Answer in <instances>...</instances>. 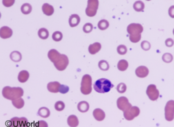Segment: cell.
I'll return each mask as SVG.
<instances>
[{
  "label": "cell",
  "instance_id": "obj_1",
  "mask_svg": "<svg viewBox=\"0 0 174 127\" xmlns=\"http://www.w3.org/2000/svg\"><path fill=\"white\" fill-rule=\"evenodd\" d=\"M48 58L53 62L56 68L59 71L65 70L69 64L68 57L64 54H61L55 49H52L48 52Z\"/></svg>",
  "mask_w": 174,
  "mask_h": 127
},
{
  "label": "cell",
  "instance_id": "obj_2",
  "mask_svg": "<svg viewBox=\"0 0 174 127\" xmlns=\"http://www.w3.org/2000/svg\"><path fill=\"white\" fill-rule=\"evenodd\" d=\"M24 90L21 87H11L8 86L5 87L3 89V96L6 99L15 100L22 97L24 95Z\"/></svg>",
  "mask_w": 174,
  "mask_h": 127
},
{
  "label": "cell",
  "instance_id": "obj_3",
  "mask_svg": "<svg viewBox=\"0 0 174 127\" xmlns=\"http://www.w3.org/2000/svg\"><path fill=\"white\" fill-rule=\"evenodd\" d=\"M94 90L97 92L101 94L108 92L114 87L110 80L106 78H101L95 82L94 85Z\"/></svg>",
  "mask_w": 174,
  "mask_h": 127
},
{
  "label": "cell",
  "instance_id": "obj_4",
  "mask_svg": "<svg viewBox=\"0 0 174 127\" xmlns=\"http://www.w3.org/2000/svg\"><path fill=\"white\" fill-rule=\"evenodd\" d=\"M92 78L88 74L84 75L82 77L81 87V92L82 94L88 95L92 91Z\"/></svg>",
  "mask_w": 174,
  "mask_h": 127
},
{
  "label": "cell",
  "instance_id": "obj_5",
  "mask_svg": "<svg viewBox=\"0 0 174 127\" xmlns=\"http://www.w3.org/2000/svg\"><path fill=\"white\" fill-rule=\"evenodd\" d=\"M99 4L98 0H88L87 6L85 10L87 15L89 17H93L95 15Z\"/></svg>",
  "mask_w": 174,
  "mask_h": 127
},
{
  "label": "cell",
  "instance_id": "obj_6",
  "mask_svg": "<svg viewBox=\"0 0 174 127\" xmlns=\"http://www.w3.org/2000/svg\"><path fill=\"white\" fill-rule=\"evenodd\" d=\"M165 117L166 120L171 121L174 119V101L170 100L165 107Z\"/></svg>",
  "mask_w": 174,
  "mask_h": 127
},
{
  "label": "cell",
  "instance_id": "obj_7",
  "mask_svg": "<svg viewBox=\"0 0 174 127\" xmlns=\"http://www.w3.org/2000/svg\"><path fill=\"white\" fill-rule=\"evenodd\" d=\"M140 111L139 107L137 106H133L128 110L123 112V116L127 120H133L134 118L139 115Z\"/></svg>",
  "mask_w": 174,
  "mask_h": 127
},
{
  "label": "cell",
  "instance_id": "obj_8",
  "mask_svg": "<svg viewBox=\"0 0 174 127\" xmlns=\"http://www.w3.org/2000/svg\"><path fill=\"white\" fill-rule=\"evenodd\" d=\"M127 31L130 35H139L142 33L143 28L140 24L132 23L129 25L127 28Z\"/></svg>",
  "mask_w": 174,
  "mask_h": 127
},
{
  "label": "cell",
  "instance_id": "obj_9",
  "mask_svg": "<svg viewBox=\"0 0 174 127\" xmlns=\"http://www.w3.org/2000/svg\"><path fill=\"white\" fill-rule=\"evenodd\" d=\"M117 104L118 108L123 112L132 107V105L129 103L128 99L125 96H121L118 98L117 101Z\"/></svg>",
  "mask_w": 174,
  "mask_h": 127
},
{
  "label": "cell",
  "instance_id": "obj_10",
  "mask_svg": "<svg viewBox=\"0 0 174 127\" xmlns=\"http://www.w3.org/2000/svg\"><path fill=\"white\" fill-rule=\"evenodd\" d=\"M146 94L150 99L152 101H156L159 96V91L157 89L156 86L153 84L148 86L147 89Z\"/></svg>",
  "mask_w": 174,
  "mask_h": 127
},
{
  "label": "cell",
  "instance_id": "obj_11",
  "mask_svg": "<svg viewBox=\"0 0 174 127\" xmlns=\"http://www.w3.org/2000/svg\"><path fill=\"white\" fill-rule=\"evenodd\" d=\"M12 123V127H28L30 125H28L29 122L27 119L25 117L19 118L15 117L10 120Z\"/></svg>",
  "mask_w": 174,
  "mask_h": 127
},
{
  "label": "cell",
  "instance_id": "obj_12",
  "mask_svg": "<svg viewBox=\"0 0 174 127\" xmlns=\"http://www.w3.org/2000/svg\"><path fill=\"white\" fill-rule=\"evenodd\" d=\"M13 34V31L10 28L7 26H3L0 29V36L2 38L6 39L10 38Z\"/></svg>",
  "mask_w": 174,
  "mask_h": 127
},
{
  "label": "cell",
  "instance_id": "obj_13",
  "mask_svg": "<svg viewBox=\"0 0 174 127\" xmlns=\"http://www.w3.org/2000/svg\"><path fill=\"white\" fill-rule=\"evenodd\" d=\"M149 71L148 68L144 66H141L138 67L135 70V74L138 77L144 78L147 76Z\"/></svg>",
  "mask_w": 174,
  "mask_h": 127
},
{
  "label": "cell",
  "instance_id": "obj_14",
  "mask_svg": "<svg viewBox=\"0 0 174 127\" xmlns=\"http://www.w3.org/2000/svg\"><path fill=\"white\" fill-rule=\"evenodd\" d=\"M60 85V84L58 82H51L48 84L47 88L49 92L57 93L59 92Z\"/></svg>",
  "mask_w": 174,
  "mask_h": 127
},
{
  "label": "cell",
  "instance_id": "obj_15",
  "mask_svg": "<svg viewBox=\"0 0 174 127\" xmlns=\"http://www.w3.org/2000/svg\"><path fill=\"white\" fill-rule=\"evenodd\" d=\"M93 115L95 119L98 121H102L105 117V112L100 108L95 109L93 112Z\"/></svg>",
  "mask_w": 174,
  "mask_h": 127
},
{
  "label": "cell",
  "instance_id": "obj_16",
  "mask_svg": "<svg viewBox=\"0 0 174 127\" xmlns=\"http://www.w3.org/2000/svg\"><path fill=\"white\" fill-rule=\"evenodd\" d=\"M80 21V17L77 14H72L69 19V24L72 27L77 26Z\"/></svg>",
  "mask_w": 174,
  "mask_h": 127
},
{
  "label": "cell",
  "instance_id": "obj_17",
  "mask_svg": "<svg viewBox=\"0 0 174 127\" xmlns=\"http://www.w3.org/2000/svg\"><path fill=\"white\" fill-rule=\"evenodd\" d=\"M101 48V45L99 43L95 42L89 46V51L91 54L94 55L99 51Z\"/></svg>",
  "mask_w": 174,
  "mask_h": 127
},
{
  "label": "cell",
  "instance_id": "obj_18",
  "mask_svg": "<svg viewBox=\"0 0 174 127\" xmlns=\"http://www.w3.org/2000/svg\"><path fill=\"white\" fill-rule=\"evenodd\" d=\"M42 10L44 13L47 16L53 15L54 12L53 7L48 3H45L43 5Z\"/></svg>",
  "mask_w": 174,
  "mask_h": 127
},
{
  "label": "cell",
  "instance_id": "obj_19",
  "mask_svg": "<svg viewBox=\"0 0 174 127\" xmlns=\"http://www.w3.org/2000/svg\"><path fill=\"white\" fill-rule=\"evenodd\" d=\"M29 78V74L26 70L21 71L19 73L18 76L19 81L21 83H24L27 81Z\"/></svg>",
  "mask_w": 174,
  "mask_h": 127
},
{
  "label": "cell",
  "instance_id": "obj_20",
  "mask_svg": "<svg viewBox=\"0 0 174 127\" xmlns=\"http://www.w3.org/2000/svg\"><path fill=\"white\" fill-rule=\"evenodd\" d=\"M67 121L68 125L71 127L78 126L79 123L78 118L74 115L70 116L68 118Z\"/></svg>",
  "mask_w": 174,
  "mask_h": 127
},
{
  "label": "cell",
  "instance_id": "obj_21",
  "mask_svg": "<svg viewBox=\"0 0 174 127\" xmlns=\"http://www.w3.org/2000/svg\"><path fill=\"white\" fill-rule=\"evenodd\" d=\"M77 108L79 111L84 113L89 110V105L87 102L85 101H81L78 103Z\"/></svg>",
  "mask_w": 174,
  "mask_h": 127
},
{
  "label": "cell",
  "instance_id": "obj_22",
  "mask_svg": "<svg viewBox=\"0 0 174 127\" xmlns=\"http://www.w3.org/2000/svg\"><path fill=\"white\" fill-rule=\"evenodd\" d=\"M51 112L49 109L46 107H42L39 109L37 114L43 118H47L49 117Z\"/></svg>",
  "mask_w": 174,
  "mask_h": 127
},
{
  "label": "cell",
  "instance_id": "obj_23",
  "mask_svg": "<svg viewBox=\"0 0 174 127\" xmlns=\"http://www.w3.org/2000/svg\"><path fill=\"white\" fill-rule=\"evenodd\" d=\"M10 58L13 61L19 62L22 59V55L19 51H14L11 53Z\"/></svg>",
  "mask_w": 174,
  "mask_h": 127
},
{
  "label": "cell",
  "instance_id": "obj_24",
  "mask_svg": "<svg viewBox=\"0 0 174 127\" xmlns=\"http://www.w3.org/2000/svg\"><path fill=\"white\" fill-rule=\"evenodd\" d=\"M129 64L127 61L125 60H120L118 62L117 68L120 71H123L126 70L128 67Z\"/></svg>",
  "mask_w": 174,
  "mask_h": 127
},
{
  "label": "cell",
  "instance_id": "obj_25",
  "mask_svg": "<svg viewBox=\"0 0 174 127\" xmlns=\"http://www.w3.org/2000/svg\"><path fill=\"white\" fill-rule=\"evenodd\" d=\"M12 102L13 106L18 109L22 108L25 104L24 100L21 98L12 101Z\"/></svg>",
  "mask_w": 174,
  "mask_h": 127
},
{
  "label": "cell",
  "instance_id": "obj_26",
  "mask_svg": "<svg viewBox=\"0 0 174 127\" xmlns=\"http://www.w3.org/2000/svg\"><path fill=\"white\" fill-rule=\"evenodd\" d=\"M39 36L41 39L45 40L49 37V33L48 30L45 28L40 29L38 32Z\"/></svg>",
  "mask_w": 174,
  "mask_h": 127
},
{
  "label": "cell",
  "instance_id": "obj_27",
  "mask_svg": "<svg viewBox=\"0 0 174 127\" xmlns=\"http://www.w3.org/2000/svg\"><path fill=\"white\" fill-rule=\"evenodd\" d=\"M32 10V7L29 3H24L21 7V11L24 14H29L31 13Z\"/></svg>",
  "mask_w": 174,
  "mask_h": 127
},
{
  "label": "cell",
  "instance_id": "obj_28",
  "mask_svg": "<svg viewBox=\"0 0 174 127\" xmlns=\"http://www.w3.org/2000/svg\"><path fill=\"white\" fill-rule=\"evenodd\" d=\"M133 8L136 11H142L145 8L144 3L141 1H136L134 3Z\"/></svg>",
  "mask_w": 174,
  "mask_h": 127
},
{
  "label": "cell",
  "instance_id": "obj_29",
  "mask_svg": "<svg viewBox=\"0 0 174 127\" xmlns=\"http://www.w3.org/2000/svg\"><path fill=\"white\" fill-rule=\"evenodd\" d=\"M109 26V23L108 21L105 19L99 21L98 24V28L102 30L106 29L108 28Z\"/></svg>",
  "mask_w": 174,
  "mask_h": 127
},
{
  "label": "cell",
  "instance_id": "obj_30",
  "mask_svg": "<svg viewBox=\"0 0 174 127\" xmlns=\"http://www.w3.org/2000/svg\"><path fill=\"white\" fill-rule=\"evenodd\" d=\"M98 66L99 68L103 71L108 70L110 68L108 62L105 60L100 61L98 63Z\"/></svg>",
  "mask_w": 174,
  "mask_h": 127
},
{
  "label": "cell",
  "instance_id": "obj_31",
  "mask_svg": "<svg viewBox=\"0 0 174 127\" xmlns=\"http://www.w3.org/2000/svg\"><path fill=\"white\" fill-rule=\"evenodd\" d=\"M173 59V57L171 53H165L162 56V60L167 63H169L172 61Z\"/></svg>",
  "mask_w": 174,
  "mask_h": 127
},
{
  "label": "cell",
  "instance_id": "obj_32",
  "mask_svg": "<svg viewBox=\"0 0 174 127\" xmlns=\"http://www.w3.org/2000/svg\"><path fill=\"white\" fill-rule=\"evenodd\" d=\"M63 38V34L61 32L55 31L52 35V38L54 41L56 42L60 41Z\"/></svg>",
  "mask_w": 174,
  "mask_h": 127
},
{
  "label": "cell",
  "instance_id": "obj_33",
  "mask_svg": "<svg viewBox=\"0 0 174 127\" xmlns=\"http://www.w3.org/2000/svg\"><path fill=\"white\" fill-rule=\"evenodd\" d=\"M65 107V104L61 101H58L55 103V108L58 111H61L64 110Z\"/></svg>",
  "mask_w": 174,
  "mask_h": 127
},
{
  "label": "cell",
  "instance_id": "obj_34",
  "mask_svg": "<svg viewBox=\"0 0 174 127\" xmlns=\"http://www.w3.org/2000/svg\"><path fill=\"white\" fill-rule=\"evenodd\" d=\"M127 90V86L125 84L123 83H120L117 87V90L118 92L121 94H123L126 92Z\"/></svg>",
  "mask_w": 174,
  "mask_h": 127
},
{
  "label": "cell",
  "instance_id": "obj_35",
  "mask_svg": "<svg viewBox=\"0 0 174 127\" xmlns=\"http://www.w3.org/2000/svg\"><path fill=\"white\" fill-rule=\"evenodd\" d=\"M117 51L118 53L120 55H125L127 51V48L126 46L123 45H121L118 46Z\"/></svg>",
  "mask_w": 174,
  "mask_h": 127
},
{
  "label": "cell",
  "instance_id": "obj_36",
  "mask_svg": "<svg viewBox=\"0 0 174 127\" xmlns=\"http://www.w3.org/2000/svg\"><path fill=\"white\" fill-rule=\"evenodd\" d=\"M93 28L92 24L90 23H87L84 25L83 29L84 33H89L92 31Z\"/></svg>",
  "mask_w": 174,
  "mask_h": 127
},
{
  "label": "cell",
  "instance_id": "obj_37",
  "mask_svg": "<svg viewBox=\"0 0 174 127\" xmlns=\"http://www.w3.org/2000/svg\"><path fill=\"white\" fill-rule=\"evenodd\" d=\"M69 87L68 86L61 85L59 89V92L62 94H65L69 92Z\"/></svg>",
  "mask_w": 174,
  "mask_h": 127
},
{
  "label": "cell",
  "instance_id": "obj_38",
  "mask_svg": "<svg viewBox=\"0 0 174 127\" xmlns=\"http://www.w3.org/2000/svg\"><path fill=\"white\" fill-rule=\"evenodd\" d=\"M141 38V35H130L129 36V39L131 42L134 43H137L139 41Z\"/></svg>",
  "mask_w": 174,
  "mask_h": 127
},
{
  "label": "cell",
  "instance_id": "obj_39",
  "mask_svg": "<svg viewBox=\"0 0 174 127\" xmlns=\"http://www.w3.org/2000/svg\"><path fill=\"white\" fill-rule=\"evenodd\" d=\"M141 46L142 49L146 51L149 50L151 48L150 43L146 41H143L141 42Z\"/></svg>",
  "mask_w": 174,
  "mask_h": 127
},
{
  "label": "cell",
  "instance_id": "obj_40",
  "mask_svg": "<svg viewBox=\"0 0 174 127\" xmlns=\"http://www.w3.org/2000/svg\"><path fill=\"white\" fill-rule=\"evenodd\" d=\"M15 0H3V5L7 7H9L13 6Z\"/></svg>",
  "mask_w": 174,
  "mask_h": 127
},
{
  "label": "cell",
  "instance_id": "obj_41",
  "mask_svg": "<svg viewBox=\"0 0 174 127\" xmlns=\"http://www.w3.org/2000/svg\"><path fill=\"white\" fill-rule=\"evenodd\" d=\"M35 126L37 127H47L48 126L47 123L45 121L43 120L39 121L35 123Z\"/></svg>",
  "mask_w": 174,
  "mask_h": 127
},
{
  "label": "cell",
  "instance_id": "obj_42",
  "mask_svg": "<svg viewBox=\"0 0 174 127\" xmlns=\"http://www.w3.org/2000/svg\"><path fill=\"white\" fill-rule=\"evenodd\" d=\"M174 44V41L173 39L168 38L165 41V44L167 46L171 47L173 46Z\"/></svg>",
  "mask_w": 174,
  "mask_h": 127
},
{
  "label": "cell",
  "instance_id": "obj_43",
  "mask_svg": "<svg viewBox=\"0 0 174 127\" xmlns=\"http://www.w3.org/2000/svg\"><path fill=\"white\" fill-rule=\"evenodd\" d=\"M168 13L172 18H174V6L170 7L168 10Z\"/></svg>",
  "mask_w": 174,
  "mask_h": 127
},
{
  "label": "cell",
  "instance_id": "obj_44",
  "mask_svg": "<svg viewBox=\"0 0 174 127\" xmlns=\"http://www.w3.org/2000/svg\"><path fill=\"white\" fill-rule=\"evenodd\" d=\"M6 126L8 127H12V123L11 121H7L5 123Z\"/></svg>",
  "mask_w": 174,
  "mask_h": 127
},
{
  "label": "cell",
  "instance_id": "obj_45",
  "mask_svg": "<svg viewBox=\"0 0 174 127\" xmlns=\"http://www.w3.org/2000/svg\"><path fill=\"white\" fill-rule=\"evenodd\" d=\"M173 35H174V29L173 30Z\"/></svg>",
  "mask_w": 174,
  "mask_h": 127
},
{
  "label": "cell",
  "instance_id": "obj_46",
  "mask_svg": "<svg viewBox=\"0 0 174 127\" xmlns=\"http://www.w3.org/2000/svg\"><path fill=\"white\" fill-rule=\"evenodd\" d=\"M146 1H151V0H146Z\"/></svg>",
  "mask_w": 174,
  "mask_h": 127
}]
</instances>
